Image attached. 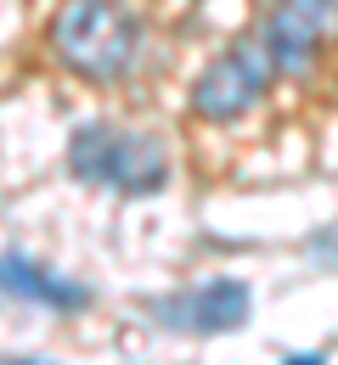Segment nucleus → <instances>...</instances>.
Masks as SVG:
<instances>
[{
    "instance_id": "1",
    "label": "nucleus",
    "mask_w": 338,
    "mask_h": 365,
    "mask_svg": "<svg viewBox=\"0 0 338 365\" xmlns=\"http://www.w3.org/2000/svg\"><path fill=\"white\" fill-rule=\"evenodd\" d=\"M51 46L85 79H124L141 56V23L119 0H74L56 17Z\"/></svg>"
},
{
    "instance_id": "2",
    "label": "nucleus",
    "mask_w": 338,
    "mask_h": 365,
    "mask_svg": "<svg viewBox=\"0 0 338 365\" xmlns=\"http://www.w3.org/2000/svg\"><path fill=\"white\" fill-rule=\"evenodd\" d=\"M68 169L85 185H107L124 197H152L169 185V158L152 135L113 130V124H85L68 140Z\"/></svg>"
},
{
    "instance_id": "3",
    "label": "nucleus",
    "mask_w": 338,
    "mask_h": 365,
    "mask_svg": "<svg viewBox=\"0 0 338 365\" xmlns=\"http://www.w3.org/2000/svg\"><path fill=\"white\" fill-rule=\"evenodd\" d=\"M271 79H277V68H271L265 46H259V40H242V46H232L220 62H209V68L197 73L192 107L203 118H214V124H232L237 113H248L259 96L271 91Z\"/></svg>"
},
{
    "instance_id": "4",
    "label": "nucleus",
    "mask_w": 338,
    "mask_h": 365,
    "mask_svg": "<svg viewBox=\"0 0 338 365\" xmlns=\"http://www.w3.org/2000/svg\"><path fill=\"white\" fill-rule=\"evenodd\" d=\"M333 40H338V0H277L259 29V46L277 73L310 68Z\"/></svg>"
},
{
    "instance_id": "5",
    "label": "nucleus",
    "mask_w": 338,
    "mask_h": 365,
    "mask_svg": "<svg viewBox=\"0 0 338 365\" xmlns=\"http://www.w3.org/2000/svg\"><path fill=\"white\" fill-rule=\"evenodd\" d=\"M254 315V292L248 281H203L187 292H169L152 304V320L164 331H187V337H220V331H237L242 320Z\"/></svg>"
},
{
    "instance_id": "6",
    "label": "nucleus",
    "mask_w": 338,
    "mask_h": 365,
    "mask_svg": "<svg viewBox=\"0 0 338 365\" xmlns=\"http://www.w3.org/2000/svg\"><path fill=\"white\" fill-rule=\"evenodd\" d=\"M0 292L29 298V304H46V309H85V304H91V287L56 281L51 270H40V264L23 259V253H6V259H0Z\"/></svg>"
},
{
    "instance_id": "7",
    "label": "nucleus",
    "mask_w": 338,
    "mask_h": 365,
    "mask_svg": "<svg viewBox=\"0 0 338 365\" xmlns=\"http://www.w3.org/2000/svg\"><path fill=\"white\" fill-rule=\"evenodd\" d=\"M282 365H327V354H288Z\"/></svg>"
},
{
    "instance_id": "8",
    "label": "nucleus",
    "mask_w": 338,
    "mask_h": 365,
    "mask_svg": "<svg viewBox=\"0 0 338 365\" xmlns=\"http://www.w3.org/2000/svg\"><path fill=\"white\" fill-rule=\"evenodd\" d=\"M0 365H40V360H0Z\"/></svg>"
}]
</instances>
